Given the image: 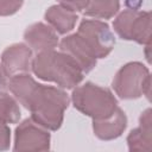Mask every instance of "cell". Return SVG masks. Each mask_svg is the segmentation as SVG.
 <instances>
[{
	"instance_id": "2",
	"label": "cell",
	"mask_w": 152,
	"mask_h": 152,
	"mask_svg": "<svg viewBox=\"0 0 152 152\" xmlns=\"http://www.w3.org/2000/svg\"><path fill=\"white\" fill-rule=\"evenodd\" d=\"M33 74L48 82H53L63 89H72L81 83L84 72L65 52L48 50L38 52L32 59Z\"/></svg>"
},
{
	"instance_id": "19",
	"label": "cell",
	"mask_w": 152,
	"mask_h": 152,
	"mask_svg": "<svg viewBox=\"0 0 152 152\" xmlns=\"http://www.w3.org/2000/svg\"><path fill=\"white\" fill-rule=\"evenodd\" d=\"M7 88V81H6V75L2 70V66L0 64V91H4Z\"/></svg>"
},
{
	"instance_id": "16",
	"label": "cell",
	"mask_w": 152,
	"mask_h": 152,
	"mask_svg": "<svg viewBox=\"0 0 152 152\" xmlns=\"http://www.w3.org/2000/svg\"><path fill=\"white\" fill-rule=\"evenodd\" d=\"M23 4L24 0H0V17H7L17 13Z\"/></svg>"
},
{
	"instance_id": "9",
	"label": "cell",
	"mask_w": 152,
	"mask_h": 152,
	"mask_svg": "<svg viewBox=\"0 0 152 152\" xmlns=\"http://www.w3.org/2000/svg\"><path fill=\"white\" fill-rule=\"evenodd\" d=\"M59 49L61 51L69 55L78 64L84 74L91 71L96 65L97 58L93 55V52L89 50V48L77 33L63 38L59 43Z\"/></svg>"
},
{
	"instance_id": "14",
	"label": "cell",
	"mask_w": 152,
	"mask_h": 152,
	"mask_svg": "<svg viewBox=\"0 0 152 152\" xmlns=\"http://www.w3.org/2000/svg\"><path fill=\"white\" fill-rule=\"evenodd\" d=\"M120 10L119 0H91L84 8V15L95 19H110Z\"/></svg>"
},
{
	"instance_id": "10",
	"label": "cell",
	"mask_w": 152,
	"mask_h": 152,
	"mask_svg": "<svg viewBox=\"0 0 152 152\" xmlns=\"http://www.w3.org/2000/svg\"><path fill=\"white\" fill-rule=\"evenodd\" d=\"M24 39L37 53L53 50L59 44L57 32L50 25L44 23H34L30 25L24 32Z\"/></svg>"
},
{
	"instance_id": "8",
	"label": "cell",
	"mask_w": 152,
	"mask_h": 152,
	"mask_svg": "<svg viewBox=\"0 0 152 152\" xmlns=\"http://www.w3.org/2000/svg\"><path fill=\"white\" fill-rule=\"evenodd\" d=\"M31 63L32 50L23 43L10 45L1 53V66L6 77L28 72L31 70Z\"/></svg>"
},
{
	"instance_id": "1",
	"label": "cell",
	"mask_w": 152,
	"mask_h": 152,
	"mask_svg": "<svg viewBox=\"0 0 152 152\" xmlns=\"http://www.w3.org/2000/svg\"><path fill=\"white\" fill-rule=\"evenodd\" d=\"M7 88L15 100L31 112V119L49 131H57L69 106L68 94L57 87L37 83L27 72L10 77Z\"/></svg>"
},
{
	"instance_id": "15",
	"label": "cell",
	"mask_w": 152,
	"mask_h": 152,
	"mask_svg": "<svg viewBox=\"0 0 152 152\" xmlns=\"http://www.w3.org/2000/svg\"><path fill=\"white\" fill-rule=\"evenodd\" d=\"M20 115V108L15 97H12L5 91H0V120L6 124H17Z\"/></svg>"
},
{
	"instance_id": "11",
	"label": "cell",
	"mask_w": 152,
	"mask_h": 152,
	"mask_svg": "<svg viewBox=\"0 0 152 152\" xmlns=\"http://www.w3.org/2000/svg\"><path fill=\"white\" fill-rule=\"evenodd\" d=\"M127 127V116L121 108H116L114 113L106 118L93 120L94 134L101 140H113L119 138Z\"/></svg>"
},
{
	"instance_id": "5",
	"label": "cell",
	"mask_w": 152,
	"mask_h": 152,
	"mask_svg": "<svg viewBox=\"0 0 152 152\" xmlns=\"http://www.w3.org/2000/svg\"><path fill=\"white\" fill-rule=\"evenodd\" d=\"M113 27L121 39L147 45L151 42V12L125 10L114 19Z\"/></svg>"
},
{
	"instance_id": "6",
	"label": "cell",
	"mask_w": 152,
	"mask_h": 152,
	"mask_svg": "<svg viewBox=\"0 0 152 152\" xmlns=\"http://www.w3.org/2000/svg\"><path fill=\"white\" fill-rule=\"evenodd\" d=\"M76 33L82 38L96 58L107 57L115 45V38L108 24L96 19L82 20Z\"/></svg>"
},
{
	"instance_id": "4",
	"label": "cell",
	"mask_w": 152,
	"mask_h": 152,
	"mask_svg": "<svg viewBox=\"0 0 152 152\" xmlns=\"http://www.w3.org/2000/svg\"><path fill=\"white\" fill-rule=\"evenodd\" d=\"M112 87L116 95L124 100L138 99L146 95L150 99L151 76L150 70L140 62H129L115 74Z\"/></svg>"
},
{
	"instance_id": "12",
	"label": "cell",
	"mask_w": 152,
	"mask_h": 152,
	"mask_svg": "<svg viewBox=\"0 0 152 152\" xmlns=\"http://www.w3.org/2000/svg\"><path fill=\"white\" fill-rule=\"evenodd\" d=\"M151 109L147 108L139 118V126L132 129L127 137V145L129 151H150L152 145V126H151Z\"/></svg>"
},
{
	"instance_id": "13",
	"label": "cell",
	"mask_w": 152,
	"mask_h": 152,
	"mask_svg": "<svg viewBox=\"0 0 152 152\" xmlns=\"http://www.w3.org/2000/svg\"><path fill=\"white\" fill-rule=\"evenodd\" d=\"M45 20L49 25L59 34H65L70 32L78 19L76 12L62 6V5H53L50 6L45 12Z\"/></svg>"
},
{
	"instance_id": "17",
	"label": "cell",
	"mask_w": 152,
	"mask_h": 152,
	"mask_svg": "<svg viewBox=\"0 0 152 152\" xmlns=\"http://www.w3.org/2000/svg\"><path fill=\"white\" fill-rule=\"evenodd\" d=\"M11 142V129L6 122L0 120V151L10 148Z\"/></svg>"
},
{
	"instance_id": "3",
	"label": "cell",
	"mask_w": 152,
	"mask_h": 152,
	"mask_svg": "<svg viewBox=\"0 0 152 152\" xmlns=\"http://www.w3.org/2000/svg\"><path fill=\"white\" fill-rule=\"evenodd\" d=\"M74 107L93 120L106 119L118 108V100L108 88L91 82L76 87L71 94Z\"/></svg>"
},
{
	"instance_id": "7",
	"label": "cell",
	"mask_w": 152,
	"mask_h": 152,
	"mask_svg": "<svg viewBox=\"0 0 152 152\" xmlns=\"http://www.w3.org/2000/svg\"><path fill=\"white\" fill-rule=\"evenodd\" d=\"M50 133L36 124L31 118L25 119L15 128L14 151H48L50 150Z\"/></svg>"
},
{
	"instance_id": "18",
	"label": "cell",
	"mask_w": 152,
	"mask_h": 152,
	"mask_svg": "<svg viewBox=\"0 0 152 152\" xmlns=\"http://www.w3.org/2000/svg\"><path fill=\"white\" fill-rule=\"evenodd\" d=\"M58 1H59V5L74 12H80V11H83L91 0H58Z\"/></svg>"
}]
</instances>
